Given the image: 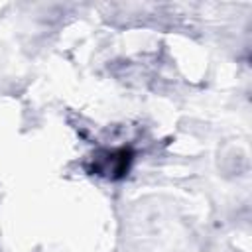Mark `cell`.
Instances as JSON below:
<instances>
[{
    "label": "cell",
    "mask_w": 252,
    "mask_h": 252,
    "mask_svg": "<svg viewBox=\"0 0 252 252\" xmlns=\"http://www.w3.org/2000/svg\"><path fill=\"white\" fill-rule=\"evenodd\" d=\"M134 150L130 146H120V148H100L93 152V156L87 159V171L91 175L108 179V181H118L124 179L132 167L134 161Z\"/></svg>",
    "instance_id": "1"
}]
</instances>
